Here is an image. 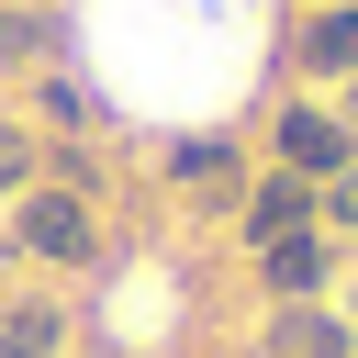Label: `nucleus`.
<instances>
[{
	"mask_svg": "<svg viewBox=\"0 0 358 358\" xmlns=\"http://www.w3.org/2000/svg\"><path fill=\"white\" fill-rule=\"evenodd\" d=\"M268 280H280V291L302 302V291L324 280V235H313V224H291V235H268Z\"/></svg>",
	"mask_w": 358,
	"mask_h": 358,
	"instance_id": "obj_2",
	"label": "nucleus"
},
{
	"mask_svg": "<svg viewBox=\"0 0 358 358\" xmlns=\"http://www.w3.org/2000/svg\"><path fill=\"white\" fill-rule=\"evenodd\" d=\"M56 347V313H0V358H45Z\"/></svg>",
	"mask_w": 358,
	"mask_h": 358,
	"instance_id": "obj_6",
	"label": "nucleus"
},
{
	"mask_svg": "<svg viewBox=\"0 0 358 358\" xmlns=\"http://www.w3.org/2000/svg\"><path fill=\"white\" fill-rule=\"evenodd\" d=\"M268 347H280V358H336V347H347V336H336V324H324V313H302V302H291V313H280V336H268Z\"/></svg>",
	"mask_w": 358,
	"mask_h": 358,
	"instance_id": "obj_4",
	"label": "nucleus"
},
{
	"mask_svg": "<svg viewBox=\"0 0 358 358\" xmlns=\"http://www.w3.org/2000/svg\"><path fill=\"white\" fill-rule=\"evenodd\" d=\"M291 224H302V190H291V179H280V190H268V201H257V235H291Z\"/></svg>",
	"mask_w": 358,
	"mask_h": 358,
	"instance_id": "obj_7",
	"label": "nucleus"
},
{
	"mask_svg": "<svg viewBox=\"0 0 358 358\" xmlns=\"http://www.w3.org/2000/svg\"><path fill=\"white\" fill-rule=\"evenodd\" d=\"M280 157H291V168L313 179V168H336V157H347V134H336L324 112H291V123H280Z\"/></svg>",
	"mask_w": 358,
	"mask_h": 358,
	"instance_id": "obj_3",
	"label": "nucleus"
},
{
	"mask_svg": "<svg viewBox=\"0 0 358 358\" xmlns=\"http://www.w3.org/2000/svg\"><path fill=\"white\" fill-rule=\"evenodd\" d=\"M336 224H358V179H336Z\"/></svg>",
	"mask_w": 358,
	"mask_h": 358,
	"instance_id": "obj_9",
	"label": "nucleus"
},
{
	"mask_svg": "<svg viewBox=\"0 0 358 358\" xmlns=\"http://www.w3.org/2000/svg\"><path fill=\"white\" fill-rule=\"evenodd\" d=\"M22 168H34V145H22V134H0V190H11Z\"/></svg>",
	"mask_w": 358,
	"mask_h": 358,
	"instance_id": "obj_8",
	"label": "nucleus"
},
{
	"mask_svg": "<svg viewBox=\"0 0 358 358\" xmlns=\"http://www.w3.org/2000/svg\"><path fill=\"white\" fill-rule=\"evenodd\" d=\"M22 246H34V257H56V268H67V257H90V213H78L67 190L22 201Z\"/></svg>",
	"mask_w": 358,
	"mask_h": 358,
	"instance_id": "obj_1",
	"label": "nucleus"
},
{
	"mask_svg": "<svg viewBox=\"0 0 358 358\" xmlns=\"http://www.w3.org/2000/svg\"><path fill=\"white\" fill-rule=\"evenodd\" d=\"M313 67H358V11H324L313 22Z\"/></svg>",
	"mask_w": 358,
	"mask_h": 358,
	"instance_id": "obj_5",
	"label": "nucleus"
}]
</instances>
